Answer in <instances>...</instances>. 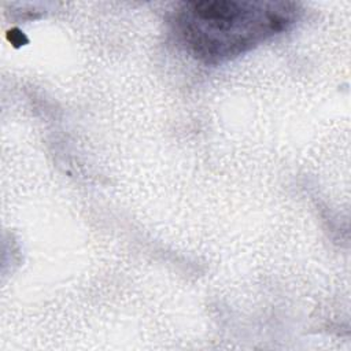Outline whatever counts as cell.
I'll use <instances>...</instances> for the list:
<instances>
[{
    "label": "cell",
    "instance_id": "1",
    "mask_svg": "<svg viewBox=\"0 0 351 351\" xmlns=\"http://www.w3.org/2000/svg\"><path fill=\"white\" fill-rule=\"evenodd\" d=\"M295 19L296 5L292 3L204 0L181 3L173 23L195 58L218 63L287 30Z\"/></svg>",
    "mask_w": 351,
    "mask_h": 351
}]
</instances>
